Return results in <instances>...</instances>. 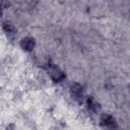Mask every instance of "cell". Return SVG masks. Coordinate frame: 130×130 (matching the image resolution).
Returning a JSON list of instances; mask_svg holds the SVG:
<instances>
[{"mask_svg": "<svg viewBox=\"0 0 130 130\" xmlns=\"http://www.w3.org/2000/svg\"><path fill=\"white\" fill-rule=\"evenodd\" d=\"M49 73H50L52 79L55 80V81H61V80L64 78L63 72H62L58 67H56V66H54V65H52V66L49 68Z\"/></svg>", "mask_w": 130, "mask_h": 130, "instance_id": "cell-1", "label": "cell"}, {"mask_svg": "<svg viewBox=\"0 0 130 130\" xmlns=\"http://www.w3.org/2000/svg\"><path fill=\"white\" fill-rule=\"evenodd\" d=\"M21 46L24 50L29 51L35 47V40L32 38H24L21 41Z\"/></svg>", "mask_w": 130, "mask_h": 130, "instance_id": "cell-2", "label": "cell"}, {"mask_svg": "<svg viewBox=\"0 0 130 130\" xmlns=\"http://www.w3.org/2000/svg\"><path fill=\"white\" fill-rule=\"evenodd\" d=\"M102 124H104L106 127H114L115 126V120L109 116V115H104L102 117Z\"/></svg>", "mask_w": 130, "mask_h": 130, "instance_id": "cell-3", "label": "cell"}, {"mask_svg": "<svg viewBox=\"0 0 130 130\" xmlns=\"http://www.w3.org/2000/svg\"><path fill=\"white\" fill-rule=\"evenodd\" d=\"M71 90H72L73 95H74L76 99L79 98V96H81V94H82V88H81V86L78 85V84H74V85H72Z\"/></svg>", "mask_w": 130, "mask_h": 130, "instance_id": "cell-4", "label": "cell"}, {"mask_svg": "<svg viewBox=\"0 0 130 130\" xmlns=\"http://www.w3.org/2000/svg\"><path fill=\"white\" fill-rule=\"evenodd\" d=\"M3 28H4V30H5L8 35H10V34H14V32H15L13 26H12L11 24H9V23H4V24H3Z\"/></svg>", "mask_w": 130, "mask_h": 130, "instance_id": "cell-5", "label": "cell"}]
</instances>
